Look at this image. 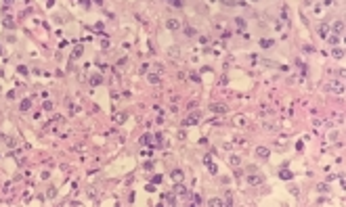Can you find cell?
Here are the masks:
<instances>
[{
	"label": "cell",
	"mask_w": 346,
	"mask_h": 207,
	"mask_svg": "<svg viewBox=\"0 0 346 207\" xmlns=\"http://www.w3.org/2000/svg\"><path fill=\"white\" fill-rule=\"evenodd\" d=\"M246 182L252 184V186H260V184H262V178L256 176V174H250V176H246Z\"/></svg>",
	"instance_id": "obj_1"
},
{
	"label": "cell",
	"mask_w": 346,
	"mask_h": 207,
	"mask_svg": "<svg viewBox=\"0 0 346 207\" xmlns=\"http://www.w3.org/2000/svg\"><path fill=\"white\" fill-rule=\"evenodd\" d=\"M256 155L266 159V157H268V149H266V147H258V149H256Z\"/></svg>",
	"instance_id": "obj_2"
},
{
	"label": "cell",
	"mask_w": 346,
	"mask_h": 207,
	"mask_svg": "<svg viewBox=\"0 0 346 207\" xmlns=\"http://www.w3.org/2000/svg\"><path fill=\"white\" fill-rule=\"evenodd\" d=\"M279 178H283V180H292V171H290V169H281V171H279Z\"/></svg>",
	"instance_id": "obj_3"
},
{
	"label": "cell",
	"mask_w": 346,
	"mask_h": 207,
	"mask_svg": "<svg viewBox=\"0 0 346 207\" xmlns=\"http://www.w3.org/2000/svg\"><path fill=\"white\" fill-rule=\"evenodd\" d=\"M260 46H262V48H271V46H273V40H271V38H262V40H260Z\"/></svg>",
	"instance_id": "obj_4"
},
{
	"label": "cell",
	"mask_w": 346,
	"mask_h": 207,
	"mask_svg": "<svg viewBox=\"0 0 346 207\" xmlns=\"http://www.w3.org/2000/svg\"><path fill=\"white\" fill-rule=\"evenodd\" d=\"M334 32L342 34V32H344V23H342V21H336V23H334Z\"/></svg>",
	"instance_id": "obj_5"
},
{
	"label": "cell",
	"mask_w": 346,
	"mask_h": 207,
	"mask_svg": "<svg viewBox=\"0 0 346 207\" xmlns=\"http://www.w3.org/2000/svg\"><path fill=\"white\" fill-rule=\"evenodd\" d=\"M332 90L334 92H344V88L340 86V82H332Z\"/></svg>",
	"instance_id": "obj_6"
},
{
	"label": "cell",
	"mask_w": 346,
	"mask_h": 207,
	"mask_svg": "<svg viewBox=\"0 0 346 207\" xmlns=\"http://www.w3.org/2000/svg\"><path fill=\"white\" fill-rule=\"evenodd\" d=\"M212 111H216V113H224V111H227V107H224V105H214V107H212Z\"/></svg>",
	"instance_id": "obj_7"
},
{
	"label": "cell",
	"mask_w": 346,
	"mask_h": 207,
	"mask_svg": "<svg viewBox=\"0 0 346 207\" xmlns=\"http://www.w3.org/2000/svg\"><path fill=\"white\" fill-rule=\"evenodd\" d=\"M229 161H231V165H235V167H237V165H239V163H241V159H239V157H237V155H233V157H231V159H229Z\"/></svg>",
	"instance_id": "obj_8"
},
{
	"label": "cell",
	"mask_w": 346,
	"mask_h": 207,
	"mask_svg": "<svg viewBox=\"0 0 346 207\" xmlns=\"http://www.w3.org/2000/svg\"><path fill=\"white\" fill-rule=\"evenodd\" d=\"M334 57H336V59H342V57H344V52H342L340 48H334Z\"/></svg>",
	"instance_id": "obj_9"
},
{
	"label": "cell",
	"mask_w": 346,
	"mask_h": 207,
	"mask_svg": "<svg viewBox=\"0 0 346 207\" xmlns=\"http://www.w3.org/2000/svg\"><path fill=\"white\" fill-rule=\"evenodd\" d=\"M319 32H321V36H327V32H329V27H327V25H323V27H321Z\"/></svg>",
	"instance_id": "obj_10"
},
{
	"label": "cell",
	"mask_w": 346,
	"mask_h": 207,
	"mask_svg": "<svg viewBox=\"0 0 346 207\" xmlns=\"http://www.w3.org/2000/svg\"><path fill=\"white\" fill-rule=\"evenodd\" d=\"M329 44H338V36H329Z\"/></svg>",
	"instance_id": "obj_11"
},
{
	"label": "cell",
	"mask_w": 346,
	"mask_h": 207,
	"mask_svg": "<svg viewBox=\"0 0 346 207\" xmlns=\"http://www.w3.org/2000/svg\"><path fill=\"white\" fill-rule=\"evenodd\" d=\"M235 23H237V25H239V27H243V25H246V21H243V19H241V17H239V19H237V21H235Z\"/></svg>",
	"instance_id": "obj_12"
},
{
	"label": "cell",
	"mask_w": 346,
	"mask_h": 207,
	"mask_svg": "<svg viewBox=\"0 0 346 207\" xmlns=\"http://www.w3.org/2000/svg\"><path fill=\"white\" fill-rule=\"evenodd\" d=\"M254 2H256V0H254Z\"/></svg>",
	"instance_id": "obj_13"
}]
</instances>
